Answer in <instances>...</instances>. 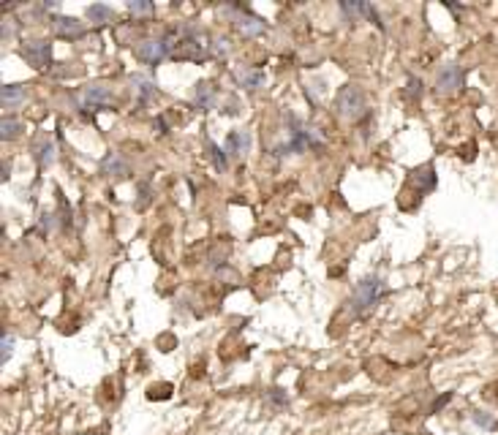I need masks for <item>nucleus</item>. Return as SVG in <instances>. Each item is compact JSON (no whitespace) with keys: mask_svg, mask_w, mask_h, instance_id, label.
<instances>
[{"mask_svg":"<svg viewBox=\"0 0 498 435\" xmlns=\"http://www.w3.org/2000/svg\"><path fill=\"white\" fill-rule=\"evenodd\" d=\"M101 174H107V177H115V180H125L131 169H128V163H125V158H120L117 153H109L104 161H101Z\"/></svg>","mask_w":498,"mask_h":435,"instance_id":"1a4fd4ad","label":"nucleus"},{"mask_svg":"<svg viewBox=\"0 0 498 435\" xmlns=\"http://www.w3.org/2000/svg\"><path fill=\"white\" fill-rule=\"evenodd\" d=\"M422 95V79L409 76V98H419Z\"/></svg>","mask_w":498,"mask_h":435,"instance_id":"5701e85b","label":"nucleus"},{"mask_svg":"<svg viewBox=\"0 0 498 435\" xmlns=\"http://www.w3.org/2000/svg\"><path fill=\"white\" fill-rule=\"evenodd\" d=\"M270 400L278 402V405H286V402H289V398L284 395V389H270Z\"/></svg>","mask_w":498,"mask_h":435,"instance_id":"393cba45","label":"nucleus"},{"mask_svg":"<svg viewBox=\"0 0 498 435\" xmlns=\"http://www.w3.org/2000/svg\"><path fill=\"white\" fill-rule=\"evenodd\" d=\"M156 128H158V134H166V131H169V125H166V120H163V117H158V120H156Z\"/></svg>","mask_w":498,"mask_h":435,"instance_id":"bb28decb","label":"nucleus"},{"mask_svg":"<svg viewBox=\"0 0 498 435\" xmlns=\"http://www.w3.org/2000/svg\"><path fill=\"white\" fill-rule=\"evenodd\" d=\"M22 57L33 66L36 71L47 69L50 66V60H52V44L50 41H28L25 47H22Z\"/></svg>","mask_w":498,"mask_h":435,"instance_id":"20e7f679","label":"nucleus"},{"mask_svg":"<svg viewBox=\"0 0 498 435\" xmlns=\"http://www.w3.org/2000/svg\"><path fill=\"white\" fill-rule=\"evenodd\" d=\"M11 351H14V337H11V335H6V337H3V354H0V359H3V362H8Z\"/></svg>","mask_w":498,"mask_h":435,"instance_id":"b1692460","label":"nucleus"},{"mask_svg":"<svg viewBox=\"0 0 498 435\" xmlns=\"http://www.w3.org/2000/svg\"><path fill=\"white\" fill-rule=\"evenodd\" d=\"M365 93L357 85H343L335 95V115L343 120H359L365 115Z\"/></svg>","mask_w":498,"mask_h":435,"instance_id":"f257e3e1","label":"nucleus"},{"mask_svg":"<svg viewBox=\"0 0 498 435\" xmlns=\"http://www.w3.org/2000/svg\"><path fill=\"white\" fill-rule=\"evenodd\" d=\"M25 101V87L22 85H6L3 87V106L6 109H14Z\"/></svg>","mask_w":498,"mask_h":435,"instance_id":"f3484780","label":"nucleus"},{"mask_svg":"<svg viewBox=\"0 0 498 435\" xmlns=\"http://www.w3.org/2000/svg\"><path fill=\"white\" fill-rule=\"evenodd\" d=\"M82 101H85V106H93V109H104V106H109L115 101V95L109 93V87L90 85V87H85V93H82Z\"/></svg>","mask_w":498,"mask_h":435,"instance_id":"0eeeda50","label":"nucleus"},{"mask_svg":"<svg viewBox=\"0 0 498 435\" xmlns=\"http://www.w3.org/2000/svg\"><path fill=\"white\" fill-rule=\"evenodd\" d=\"M411 182L417 185V191L430 193L433 188H436V172H433V166H430V163H425V166L414 169V172H411Z\"/></svg>","mask_w":498,"mask_h":435,"instance_id":"f8f14e48","label":"nucleus"},{"mask_svg":"<svg viewBox=\"0 0 498 435\" xmlns=\"http://www.w3.org/2000/svg\"><path fill=\"white\" fill-rule=\"evenodd\" d=\"M137 57H139L142 63H147V66H153V69H156L161 60H166V57H169L163 38H147V41H142V44L137 47Z\"/></svg>","mask_w":498,"mask_h":435,"instance_id":"39448f33","label":"nucleus"},{"mask_svg":"<svg viewBox=\"0 0 498 435\" xmlns=\"http://www.w3.org/2000/svg\"><path fill=\"white\" fill-rule=\"evenodd\" d=\"M210 50H213L215 57H229V41L226 38H213Z\"/></svg>","mask_w":498,"mask_h":435,"instance_id":"412c9836","label":"nucleus"},{"mask_svg":"<svg viewBox=\"0 0 498 435\" xmlns=\"http://www.w3.org/2000/svg\"><path fill=\"white\" fill-rule=\"evenodd\" d=\"M224 14H231L234 28H237L243 35H248V38H259V35L267 30V22H265L262 17H256V14H250L248 8H243V6L224 8Z\"/></svg>","mask_w":498,"mask_h":435,"instance_id":"7ed1b4c3","label":"nucleus"},{"mask_svg":"<svg viewBox=\"0 0 498 435\" xmlns=\"http://www.w3.org/2000/svg\"><path fill=\"white\" fill-rule=\"evenodd\" d=\"M19 131H22V122L17 120V117H3V122H0V137L6 141L17 139Z\"/></svg>","mask_w":498,"mask_h":435,"instance_id":"6ab92c4d","label":"nucleus"},{"mask_svg":"<svg viewBox=\"0 0 498 435\" xmlns=\"http://www.w3.org/2000/svg\"><path fill=\"white\" fill-rule=\"evenodd\" d=\"M458 87H463V69L458 63H446L436 76V90L439 93H455Z\"/></svg>","mask_w":498,"mask_h":435,"instance_id":"423d86ee","label":"nucleus"},{"mask_svg":"<svg viewBox=\"0 0 498 435\" xmlns=\"http://www.w3.org/2000/svg\"><path fill=\"white\" fill-rule=\"evenodd\" d=\"M474 422H477V424H485V427H490V424H493V422H490V417H485V414H477V417H474Z\"/></svg>","mask_w":498,"mask_h":435,"instance_id":"a878e982","label":"nucleus"},{"mask_svg":"<svg viewBox=\"0 0 498 435\" xmlns=\"http://www.w3.org/2000/svg\"><path fill=\"white\" fill-rule=\"evenodd\" d=\"M384 294V286H381V278H365L357 283L354 289V299L349 302L352 305V313L354 315H362L365 311H371L376 302H378V296Z\"/></svg>","mask_w":498,"mask_h":435,"instance_id":"f03ea898","label":"nucleus"},{"mask_svg":"<svg viewBox=\"0 0 498 435\" xmlns=\"http://www.w3.org/2000/svg\"><path fill=\"white\" fill-rule=\"evenodd\" d=\"M229 156H245L250 150V134L248 131H231L229 137H226V147H224Z\"/></svg>","mask_w":498,"mask_h":435,"instance_id":"9b49d317","label":"nucleus"},{"mask_svg":"<svg viewBox=\"0 0 498 435\" xmlns=\"http://www.w3.org/2000/svg\"><path fill=\"white\" fill-rule=\"evenodd\" d=\"M131 85H134V90H137V95H139V106H144L150 98H156V82L150 79V76H142V74H134L131 76Z\"/></svg>","mask_w":498,"mask_h":435,"instance_id":"ddd939ff","label":"nucleus"},{"mask_svg":"<svg viewBox=\"0 0 498 435\" xmlns=\"http://www.w3.org/2000/svg\"><path fill=\"white\" fill-rule=\"evenodd\" d=\"M88 19L93 25H107V22L115 19V11H112L109 6H104V3H95V6L88 8Z\"/></svg>","mask_w":498,"mask_h":435,"instance_id":"dca6fc26","label":"nucleus"},{"mask_svg":"<svg viewBox=\"0 0 498 435\" xmlns=\"http://www.w3.org/2000/svg\"><path fill=\"white\" fill-rule=\"evenodd\" d=\"M194 104L199 112H210L215 104V87L210 82H199L194 90Z\"/></svg>","mask_w":498,"mask_h":435,"instance_id":"4468645a","label":"nucleus"},{"mask_svg":"<svg viewBox=\"0 0 498 435\" xmlns=\"http://www.w3.org/2000/svg\"><path fill=\"white\" fill-rule=\"evenodd\" d=\"M33 158H36L38 169H47L54 161V141L52 137H38V141L33 144Z\"/></svg>","mask_w":498,"mask_h":435,"instance_id":"9d476101","label":"nucleus"},{"mask_svg":"<svg viewBox=\"0 0 498 435\" xmlns=\"http://www.w3.org/2000/svg\"><path fill=\"white\" fill-rule=\"evenodd\" d=\"M237 82L253 93V90H259V87L265 85V74H262V71H250V69L237 71Z\"/></svg>","mask_w":498,"mask_h":435,"instance_id":"2eb2a0df","label":"nucleus"},{"mask_svg":"<svg viewBox=\"0 0 498 435\" xmlns=\"http://www.w3.org/2000/svg\"><path fill=\"white\" fill-rule=\"evenodd\" d=\"M207 150H210V161H213L215 172H226L229 166V158H226V150H221L213 139H207Z\"/></svg>","mask_w":498,"mask_h":435,"instance_id":"a211bd4d","label":"nucleus"},{"mask_svg":"<svg viewBox=\"0 0 498 435\" xmlns=\"http://www.w3.org/2000/svg\"><path fill=\"white\" fill-rule=\"evenodd\" d=\"M128 11H131V14H153L156 6H153V3H137V0H131V3H128Z\"/></svg>","mask_w":498,"mask_h":435,"instance_id":"4be33fe9","label":"nucleus"},{"mask_svg":"<svg viewBox=\"0 0 498 435\" xmlns=\"http://www.w3.org/2000/svg\"><path fill=\"white\" fill-rule=\"evenodd\" d=\"M52 25H54V33L60 35V38H69V41H76V38L85 35V25L74 17H57Z\"/></svg>","mask_w":498,"mask_h":435,"instance_id":"6e6552de","label":"nucleus"},{"mask_svg":"<svg viewBox=\"0 0 498 435\" xmlns=\"http://www.w3.org/2000/svg\"><path fill=\"white\" fill-rule=\"evenodd\" d=\"M147 204H150V180L139 182V199L134 202V207H137V209H144Z\"/></svg>","mask_w":498,"mask_h":435,"instance_id":"aec40b11","label":"nucleus"}]
</instances>
